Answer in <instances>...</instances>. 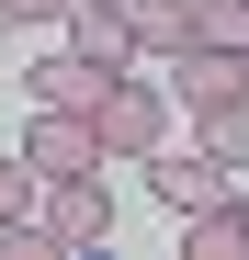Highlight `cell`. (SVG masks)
<instances>
[{
	"label": "cell",
	"mask_w": 249,
	"mask_h": 260,
	"mask_svg": "<svg viewBox=\"0 0 249 260\" xmlns=\"http://www.w3.org/2000/svg\"><path fill=\"white\" fill-rule=\"evenodd\" d=\"M193 46H227V57H249V0H193Z\"/></svg>",
	"instance_id": "8"
},
{
	"label": "cell",
	"mask_w": 249,
	"mask_h": 260,
	"mask_svg": "<svg viewBox=\"0 0 249 260\" xmlns=\"http://www.w3.org/2000/svg\"><path fill=\"white\" fill-rule=\"evenodd\" d=\"M23 91H34V102H57V113H91V102L113 91V68H102V57H79V46H57V57H34V68H23Z\"/></svg>",
	"instance_id": "4"
},
{
	"label": "cell",
	"mask_w": 249,
	"mask_h": 260,
	"mask_svg": "<svg viewBox=\"0 0 249 260\" xmlns=\"http://www.w3.org/2000/svg\"><path fill=\"white\" fill-rule=\"evenodd\" d=\"M34 192H46V170L0 147V226H23V215H34Z\"/></svg>",
	"instance_id": "9"
},
{
	"label": "cell",
	"mask_w": 249,
	"mask_h": 260,
	"mask_svg": "<svg viewBox=\"0 0 249 260\" xmlns=\"http://www.w3.org/2000/svg\"><path fill=\"white\" fill-rule=\"evenodd\" d=\"M238 226H249V204H238Z\"/></svg>",
	"instance_id": "12"
},
{
	"label": "cell",
	"mask_w": 249,
	"mask_h": 260,
	"mask_svg": "<svg viewBox=\"0 0 249 260\" xmlns=\"http://www.w3.org/2000/svg\"><path fill=\"white\" fill-rule=\"evenodd\" d=\"M102 124V158H159V136H170V91L159 79H113V91L91 102Z\"/></svg>",
	"instance_id": "1"
},
{
	"label": "cell",
	"mask_w": 249,
	"mask_h": 260,
	"mask_svg": "<svg viewBox=\"0 0 249 260\" xmlns=\"http://www.w3.org/2000/svg\"><path fill=\"white\" fill-rule=\"evenodd\" d=\"M136 46L147 57H193V0H136Z\"/></svg>",
	"instance_id": "7"
},
{
	"label": "cell",
	"mask_w": 249,
	"mask_h": 260,
	"mask_svg": "<svg viewBox=\"0 0 249 260\" xmlns=\"http://www.w3.org/2000/svg\"><path fill=\"white\" fill-rule=\"evenodd\" d=\"M0 23H68V0H0Z\"/></svg>",
	"instance_id": "11"
},
{
	"label": "cell",
	"mask_w": 249,
	"mask_h": 260,
	"mask_svg": "<svg viewBox=\"0 0 249 260\" xmlns=\"http://www.w3.org/2000/svg\"><path fill=\"white\" fill-rule=\"evenodd\" d=\"M46 238H57V249H102V238H113V192H102V170L46 181Z\"/></svg>",
	"instance_id": "2"
},
{
	"label": "cell",
	"mask_w": 249,
	"mask_h": 260,
	"mask_svg": "<svg viewBox=\"0 0 249 260\" xmlns=\"http://www.w3.org/2000/svg\"><path fill=\"white\" fill-rule=\"evenodd\" d=\"M204 147H215L227 170H249V102H238V113H204Z\"/></svg>",
	"instance_id": "10"
},
{
	"label": "cell",
	"mask_w": 249,
	"mask_h": 260,
	"mask_svg": "<svg viewBox=\"0 0 249 260\" xmlns=\"http://www.w3.org/2000/svg\"><path fill=\"white\" fill-rule=\"evenodd\" d=\"M181 91H193V113H238V102H249V68H238L227 46H193V57H181Z\"/></svg>",
	"instance_id": "6"
},
{
	"label": "cell",
	"mask_w": 249,
	"mask_h": 260,
	"mask_svg": "<svg viewBox=\"0 0 249 260\" xmlns=\"http://www.w3.org/2000/svg\"><path fill=\"white\" fill-rule=\"evenodd\" d=\"M147 170H159V204H170V215H204V204H227V158H215V147H159Z\"/></svg>",
	"instance_id": "5"
},
{
	"label": "cell",
	"mask_w": 249,
	"mask_h": 260,
	"mask_svg": "<svg viewBox=\"0 0 249 260\" xmlns=\"http://www.w3.org/2000/svg\"><path fill=\"white\" fill-rule=\"evenodd\" d=\"M23 158L46 170V181H68V170H102V124H91V113L34 102V136H23Z\"/></svg>",
	"instance_id": "3"
}]
</instances>
